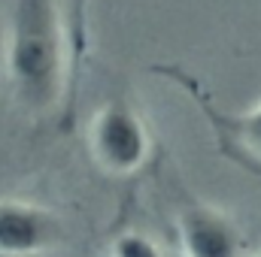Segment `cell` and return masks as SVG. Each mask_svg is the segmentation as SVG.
<instances>
[{
  "label": "cell",
  "mask_w": 261,
  "mask_h": 257,
  "mask_svg": "<svg viewBox=\"0 0 261 257\" xmlns=\"http://www.w3.org/2000/svg\"><path fill=\"white\" fill-rule=\"evenodd\" d=\"M73 61L76 40L58 0H15L6 30V76L31 115L49 118L64 109Z\"/></svg>",
  "instance_id": "6da1fadb"
},
{
  "label": "cell",
  "mask_w": 261,
  "mask_h": 257,
  "mask_svg": "<svg viewBox=\"0 0 261 257\" xmlns=\"http://www.w3.org/2000/svg\"><path fill=\"white\" fill-rule=\"evenodd\" d=\"M85 145L100 176L130 185H137L143 176H152L167 154L149 115L128 91H113L94 109Z\"/></svg>",
  "instance_id": "7a4b0ae2"
},
{
  "label": "cell",
  "mask_w": 261,
  "mask_h": 257,
  "mask_svg": "<svg viewBox=\"0 0 261 257\" xmlns=\"http://www.w3.org/2000/svg\"><path fill=\"white\" fill-rule=\"evenodd\" d=\"M152 179L158 182L167 206V233L173 239L176 257H246L249 236L243 224L225 209L203 203L189 191L179 173L167 164V154L155 167Z\"/></svg>",
  "instance_id": "3957f363"
},
{
  "label": "cell",
  "mask_w": 261,
  "mask_h": 257,
  "mask_svg": "<svg viewBox=\"0 0 261 257\" xmlns=\"http://www.w3.org/2000/svg\"><path fill=\"white\" fill-rule=\"evenodd\" d=\"M152 76H161L167 82H173L176 88H182L192 100L197 103L200 115L206 118V124L216 136V148L222 157H228L231 164L249 170L261 176V100L249 109V112H240V115H231L225 109L216 106L213 94L206 91V85L186 73L182 67L176 64H152L149 67Z\"/></svg>",
  "instance_id": "277c9868"
},
{
  "label": "cell",
  "mask_w": 261,
  "mask_h": 257,
  "mask_svg": "<svg viewBox=\"0 0 261 257\" xmlns=\"http://www.w3.org/2000/svg\"><path fill=\"white\" fill-rule=\"evenodd\" d=\"M70 239L64 215L24 197H0V257H46Z\"/></svg>",
  "instance_id": "5b68a950"
},
{
  "label": "cell",
  "mask_w": 261,
  "mask_h": 257,
  "mask_svg": "<svg viewBox=\"0 0 261 257\" xmlns=\"http://www.w3.org/2000/svg\"><path fill=\"white\" fill-rule=\"evenodd\" d=\"M103 251L107 257H176L167 224H158L149 212H143L134 191L125 197L119 218L107 230Z\"/></svg>",
  "instance_id": "8992f818"
},
{
  "label": "cell",
  "mask_w": 261,
  "mask_h": 257,
  "mask_svg": "<svg viewBox=\"0 0 261 257\" xmlns=\"http://www.w3.org/2000/svg\"><path fill=\"white\" fill-rule=\"evenodd\" d=\"M258 257H261V254H258Z\"/></svg>",
  "instance_id": "52a82bcc"
}]
</instances>
